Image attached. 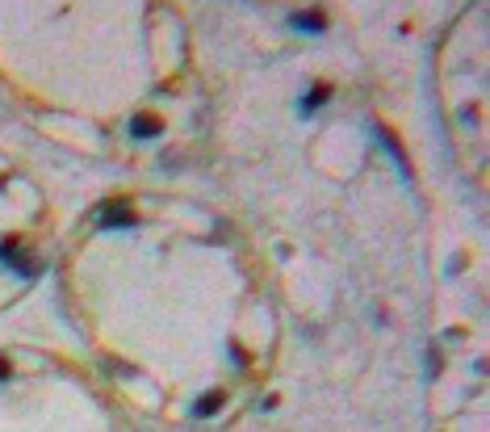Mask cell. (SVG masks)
<instances>
[{"label":"cell","mask_w":490,"mask_h":432,"mask_svg":"<svg viewBox=\"0 0 490 432\" xmlns=\"http://www.w3.org/2000/svg\"><path fill=\"white\" fill-rule=\"evenodd\" d=\"M289 26H294V30H302V34H323V30H327V17H323L318 9H306V13H294V17H289Z\"/></svg>","instance_id":"cell-4"},{"label":"cell","mask_w":490,"mask_h":432,"mask_svg":"<svg viewBox=\"0 0 490 432\" xmlns=\"http://www.w3.org/2000/svg\"><path fill=\"white\" fill-rule=\"evenodd\" d=\"M0 189H4V177H0Z\"/></svg>","instance_id":"cell-9"},{"label":"cell","mask_w":490,"mask_h":432,"mask_svg":"<svg viewBox=\"0 0 490 432\" xmlns=\"http://www.w3.org/2000/svg\"><path fill=\"white\" fill-rule=\"evenodd\" d=\"M0 265H9L17 277H38V260L26 256L17 240H0Z\"/></svg>","instance_id":"cell-1"},{"label":"cell","mask_w":490,"mask_h":432,"mask_svg":"<svg viewBox=\"0 0 490 432\" xmlns=\"http://www.w3.org/2000/svg\"><path fill=\"white\" fill-rule=\"evenodd\" d=\"M138 218H134V210L126 201H109V206H101L96 210V227L101 231H113V227H134Z\"/></svg>","instance_id":"cell-2"},{"label":"cell","mask_w":490,"mask_h":432,"mask_svg":"<svg viewBox=\"0 0 490 432\" xmlns=\"http://www.w3.org/2000/svg\"><path fill=\"white\" fill-rule=\"evenodd\" d=\"M0 382H9V361H0Z\"/></svg>","instance_id":"cell-8"},{"label":"cell","mask_w":490,"mask_h":432,"mask_svg":"<svg viewBox=\"0 0 490 432\" xmlns=\"http://www.w3.org/2000/svg\"><path fill=\"white\" fill-rule=\"evenodd\" d=\"M130 135L134 139H160L164 135V122L155 113H134L130 118Z\"/></svg>","instance_id":"cell-3"},{"label":"cell","mask_w":490,"mask_h":432,"mask_svg":"<svg viewBox=\"0 0 490 432\" xmlns=\"http://www.w3.org/2000/svg\"><path fill=\"white\" fill-rule=\"evenodd\" d=\"M373 135H377V143H382L386 151H390V155H394V164H399V168H402V177H406V155H402L399 139H394V135H390L386 126H373Z\"/></svg>","instance_id":"cell-5"},{"label":"cell","mask_w":490,"mask_h":432,"mask_svg":"<svg viewBox=\"0 0 490 432\" xmlns=\"http://www.w3.org/2000/svg\"><path fill=\"white\" fill-rule=\"evenodd\" d=\"M327 96H331V89H327V84H314L311 93L302 96V105H298V109H302V113H314V109H318V105H323Z\"/></svg>","instance_id":"cell-6"},{"label":"cell","mask_w":490,"mask_h":432,"mask_svg":"<svg viewBox=\"0 0 490 432\" xmlns=\"http://www.w3.org/2000/svg\"><path fill=\"white\" fill-rule=\"evenodd\" d=\"M223 407V390H210L206 399H197V416H214Z\"/></svg>","instance_id":"cell-7"}]
</instances>
